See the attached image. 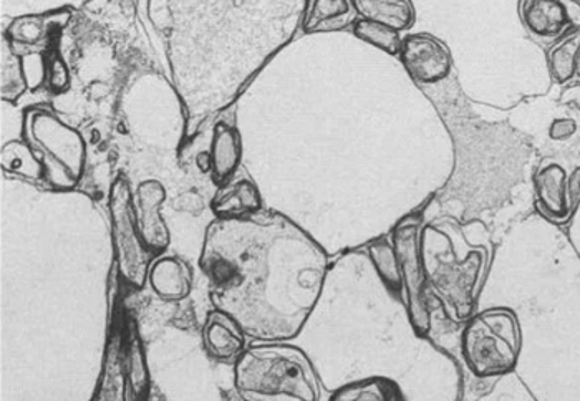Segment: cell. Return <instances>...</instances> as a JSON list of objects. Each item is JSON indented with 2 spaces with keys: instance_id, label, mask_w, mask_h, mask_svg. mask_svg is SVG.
I'll use <instances>...</instances> for the list:
<instances>
[{
  "instance_id": "cell-11",
  "label": "cell",
  "mask_w": 580,
  "mask_h": 401,
  "mask_svg": "<svg viewBox=\"0 0 580 401\" xmlns=\"http://www.w3.org/2000/svg\"><path fill=\"white\" fill-rule=\"evenodd\" d=\"M152 292L166 302H178L188 297L194 284L191 265L178 255L156 258L148 272Z\"/></svg>"
},
{
  "instance_id": "cell-15",
  "label": "cell",
  "mask_w": 580,
  "mask_h": 401,
  "mask_svg": "<svg viewBox=\"0 0 580 401\" xmlns=\"http://www.w3.org/2000/svg\"><path fill=\"white\" fill-rule=\"evenodd\" d=\"M70 10L59 9L39 15L20 17L13 20L7 29L6 36L13 43H23L32 46L36 43L52 39L53 33H59L68 23Z\"/></svg>"
},
{
  "instance_id": "cell-24",
  "label": "cell",
  "mask_w": 580,
  "mask_h": 401,
  "mask_svg": "<svg viewBox=\"0 0 580 401\" xmlns=\"http://www.w3.org/2000/svg\"><path fill=\"white\" fill-rule=\"evenodd\" d=\"M45 82L53 93H62L68 89V66L63 62L59 49L49 50L45 55Z\"/></svg>"
},
{
  "instance_id": "cell-18",
  "label": "cell",
  "mask_w": 580,
  "mask_h": 401,
  "mask_svg": "<svg viewBox=\"0 0 580 401\" xmlns=\"http://www.w3.org/2000/svg\"><path fill=\"white\" fill-rule=\"evenodd\" d=\"M360 19L375 20L391 29L410 30L416 22V10L410 0H355Z\"/></svg>"
},
{
  "instance_id": "cell-19",
  "label": "cell",
  "mask_w": 580,
  "mask_h": 401,
  "mask_svg": "<svg viewBox=\"0 0 580 401\" xmlns=\"http://www.w3.org/2000/svg\"><path fill=\"white\" fill-rule=\"evenodd\" d=\"M580 60V25L563 33L549 53V70L553 82L566 85L576 76Z\"/></svg>"
},
{
  "instance_id": "cell-14",
  "label": "cell",
  "mask_w": 580,
  "mask_h": 401,
  "mask_svg": "<svg viewBox=\"0 0 580 401\" xmlns=\"http://www.w3.org/2000/svg\"><path fill=\"white\" fill-rule=\"evenodd\" d=\"M360 19L350 0H315L304 19L305 33L340 32Z\"/></svg>"
},
{
  "instance_id": "cell-27",
  "label": "cell",
  "mask_w": 580,
  "mask_h": 401,
  "mask_svg": "<svg viewBox=\"0 0 580 401\" xmlns=\"http://www.w3.org/2000/svg\"><path fill=\"white\" fill-rule=\"evenodd\" d=\"M577 73L580 75V60H579V68H577Z\"/></svg>"
},
{
  "instance_id": "cell-1",
  "label": "cell",
  "mask_w": 580,
  "mask_h": 401,
  "mask_svg": "<svg viewBox=\"0 0 580 401\" xmlns=\"http://www.w3.org/2000/svg\"><path fill=\"white\" fill-rule=\"evenodd\" d=\"M199 267L218 310L247 337L278 344L297 337L320 298L325 249L275 211L215 219L205 229Z\"/></svg>"
},
{
  "instance_id": "cell-5",
  "label": "cell",
  "mask_w": 580,
  "mask_h": 401,
  "mask_svg": "<svg viewBox=\"0 0 580 401\" xmlns=\"http://www.w3.org/2000/svg\"><path fill=\"white\" fill-rule=\"evenodd\" d=\"M109 212L119 277L131 287L141 288L148 281L149 267L156 261V254L139 234L131 188L125 175H119L109 189Z\"/></svg>"
},
{
  "instance_id": "cell-22",
  "label": "cell",
  "mask_w": 580,
  "mask_h": 401,
  "mask_svg": "<svg viewBox=\"0 0 580 401\" xmlns=\"http://www.w3.org/2000/svg\"><path fill=\"white\" fill-rule=\"evenodd\" d=\"M354 35L363 42L370 43L375 49L383 50L388 55L394 56L400 53L401 35L398 30L384 25V23L375 22V20L358 19L351 27Z\"/></svg>"
},
{
  "instance_id": "cell-7",
  "label": "cell",
  "mask_w": 580,
  "mask_h": 401,
  "mask_svg": "<svg viewBox=\"0 0 580 401\" xmlns=\"http://www.w3.org/2000/svg\"><path fill=\"white\" fill-rule=\"evenodd\" d=\"M398 56L408 75L421 85L443 82L453 70L450 49L431 33H408Z\"/></svg>"
},
{
  "instance_id": "cell-17",
  "label": "cell",
  "mask_w": 580,
  "mask_h": 401,
  "mask_svg": "<svg viewBox=\"0 0 580 401\" xmlns=\"http://www.w3.org/2000/svg\"><path fill=\"white\" fill-rule=\"evenodd\" d=\"M328 401H407V398L393 378L368 377L341 384Z\"/></svg>"
},
{
  "instance_id": "cell-23",
  "label": "cell",
  "mask_w": 580,
  "mask_h": 401,
  "mask_svg": "<svg viewBox=\"0 0 580 401\" xmlns=\"http://www.w3.org/2000/svg\"><path fill=\"white\" fill-rule=\"evenodd\" d=\"M27 80L23 73L22 56L7 50H2V99L3 102H17L25 92Z\"/></svg>"
},
{
  "instance_id": "cell-28",
  "label": "cell",
  "mask_w": 580,
  "mask_h": 401,
  "mask_svg": "<svg viewBox=\"0 0 580 401\" xmlns=\"http://www.w3.org/2000/svg\"><path fill=\"white\" fill-rule=\"evenodd\" d=\"M576 6L580 7V0H577Z\"/></svg>"
},
{
  "instance_id": "cell-25",
  "label": "cell",
  "mask_w": 580,
  "mask_h": 401,
  "mask_svg": "<svg viewBox=\"0 0 580 401\" xmlns=\"http://www.w3.org/2000/svg\"><path fill=\"white\" fill-rule=\"evenodd\" d=\"M577 133V122L572 118H556L549 126V138L553 141H567Z\"/></svg>"
},
{
  "instance_id": "cell-26",
  "label": "cell",
  "mask_w": 580,
  "mask_h": 401,
  "mask_svg": "<svg viewBox=\"0 0 580 401\" xmlns=\"http://www.w3.org/2000/svg\"><path fill=\"white\" fill-rule=\"evenodd\" d=\"M567 191H569L570 208H572V211H576L577 205L580 204V166H577V168L570 172Z\"/></svg>"
},
{
  "instance_id": "cell-2",
  "label": "cell",
  "mask_w": 580,
  "mask_h": 401,
  "mask_svg": "<svg viewBox=\"0 0 580 401\" xmlns=\"http://www.w3.org/2000/svg\"><path fill=\"white\" fill-rule=\"evenodd\" d=\"M234 387L244 401H320V381L310 358L278 341L245 348L234 363Z\"/></svg>"
},
{
  "instance_id": "cell-20",
  "label": "cell",
  "mask_w": 580,
  "mask_h": 401,
  "mask_svg": "<svg viewBox=\"0 0 580 401\" xmlns=\"http://www.w3.org/2000/svg\"><path fill=\"white\" fill-rule=\"evenodd\" d=\"M0 166L3 172L20 176V178L33 179V181L45 179L42 161L25 141H9L3 145L2 152H0Z\"/></svg>"
},
{
  "instance_id": "cell-10",
  "label": "cell",
  "mask_w": 580,
  "mask_h": 401,
  "mask_svg": "<svg viewBox=\"0 0 580 401\" xmlns=\"http://www.w3.org/2000/svg\"><path fill=\"white\" fill-rule=\"evenodd\" d=\"M139 212H136L139 234L146 242L151 252L156 255L161 254L169 244V232L165 221L159 215L162 199L166 192L158 181H145L139 184Z\"/></svg>"
},
{
  "instance_id": "cell-16",
  "label": "cell",
  "mask_w": 580,
  "mask_h": 401,
  "mask_svg": "<svg viewBox=\"0 0 580 401\" xmlns=\"http://www.w3.org/2000/svg\"><path fill=\"white\" fill-rule=\"evenodd\" d=\"M241 156L242 141L238 128L228 123H218L211 143V175L214 182L224 184L239 168Z\"/></svg>"
},
{
  "instance_id": "cell-4",
  "label": "cell",
  "mask_w": 580,
  "mask_h": 401,
  "mask_svg": "<svg viewBox=\"0 0 580 401\" xmlns=\"http://www.w3.org/2000/svg\"><path fill=\"white\" fill-rule=\"evenodd\" d=\"M520 327L509 308H489L467 320L461 350L477 378L503 377L516 368L520 355Z\"/></svg>"
},
{
  "instance_id": "cell-6",
  "label": "cell",
  "mask_w": 580,
  "mask_h": 401,
  "mask_svg": "<svg viewBox=\"0 0 580 401\" xmlns=\"http://www.w3.org/2000/svg\"><path fill=\"white\" fill-rule=\"evenodd\" d=\"M393 247L400 261L411 327L418 337H426L431 328V315L426 298V275L421 262L420 219L413 221L410 215L397 225Z\"/></svg>"
},
{
  "instance_id": "cell-13",
  "label": "cell",
  "mask_w": 580,
  "mask_h": 401,
  "mask_svg": "<svg viewBox=\"0 0 580 401\" xmlns=\"http://www.w3.org/2000/svg\"><path fill=\"white\" fill-rule=\"evenodd\" d=\"M211 209L218 219L245 218L262 211V196L251 179H239L215 192Z\"/></svg>"
},
{
  "instance_id": "cell-3",
  "label": "cell",
  "mask_w": 580,
  "mask_h": 401,
  "mask_svg": "<svg viewBox=\"0 0 580 401\" xmlns=\"http://www.w3.org/2000/svg\"><path fill=\"white\" fill-rule=\"evenodd\" d=\"M23 136L36 152L45 171L46 184L70 191L85 171L86 146L83 136L60 119L53 109L33 106L23 115Z\"/></svg>"
},
{
  "instance_id": "cell-8",
  "label": "cell",
  "mask_w": 580,
  "mask_h": 401,
  "mask_svg": "<svg viewBox=\"0 0 580 401\" xmlns=\"http://www.w3.org/2000/svg\"><path fill=\"white\" fill-rule=\"evenodd\" d=\"M245 337L241 325L225 312H209L202 327V344L205 353L212 360L224 361V363H235L238 358L244 353Z\"/></svg>"
},
{
  "instance_id": "cell-9",
  "label": "cell",
  "mask_w": 580,
  "mask_h": 401,
  "mask_svg": "<svg viewBox=\"0 0 580 401\" xmlns=\"http://www.w3.org/2000/svg\"><path fill=\"white\" fill-rule=\"evenodd\" d=\"M566 169L557 162L542 166L534 176V188H536V204L544 218L556 224H563L572 218L569 191H567Z\"/></svg>"
},
{
  "instance_id": "cell-21",
  "label": "cell",
  "mask_w": 580,
  "mask_h": 401,
  "mask_svg": "<svg viewBox=\"0 0 580 401\" xmlns=\"http://www.w3.org/2000/svg\"><path fill=\"white\" fill-rule=\"evenodd\" d=\"M368 254L384 287L390 291V294L398 297L403 291V277H401L400 261H398L393 244H390L387 239H377L368 245Z\"/></svg>"
},
{
  "instance_id": "cell-12",
  "label": "cell",
  "mask_w": 580,
  "mask_h": 401,
  "mask_svg": "<svg viewBox=\"0 0 580 401\" xmlns=\"http://www.w3.org/2000/svg\"><path fill=\"white\" fill-rule=\"evenodd\" d=\"M519 6L520 19L532 35L559 39L572 29L566 3L559 0H524Z\"/></svg>"
}]
</instances>
